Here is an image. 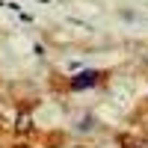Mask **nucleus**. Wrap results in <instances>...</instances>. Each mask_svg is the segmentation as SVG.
Here are the masks:
<instances>
[{
  "mask_svg": "<svg viewBox=\"0 0 148 148\" xmlns=\"http://www.w3.org/2000/svg\"><path fill=\"white\" fill-rule=\"evenodd\" d=\"M98 83V71H80L77 77H71V89H86V86H95Z\"/></svg>",
  "mask_w": 148,
  "mask_h": 148,
  "instance_id": "f257e3e1",
  "label": "nucleus"
},
{
  "mask_svg": "<svg viewBox=\"0 0 148 148\" xmlns=\"http://www.w3.org/2000/svg\"><path fill=\"white\" fill-rule=\"evenodd\" d=\"M21 133H27V130H33V119H30V113H21L18 116V125H15Z\"/></svg>",
  "mask_w": 148,
  "mask_h": 148,
  "instance_id": "f03ea898",
  "label": "nucleus"
},
{
  "mask_svg": "<svg viewBox=\"0 0 148 148\" xmlns=\"http://www.w3.org/2000/svg\"><path fill=\"white\" fill-rule=\"evenodd\" d=\"M130 148H148V139H142V142H127Z\"/></svg>",
  "mask_w": 148,
  "mask_h": 148,
  "instance_id": "7ed1b4c3",
  "label": "nucleus"
}]
</instances>
